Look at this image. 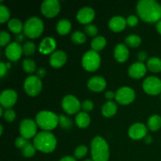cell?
I'll use <instances>...</instances> for the list:
<instances>
[{"label":"cell","mask_w":161,"mask_h":161,"mask_svg":"<svg viewBox=\"0 0 161 161\" xmlns=\"http://www.w3.org/2000/svg\"><path fill=\"white\" fill-rule=\"evenodd\" d=\"M84 161H94L93 160H84Z\"/></svg>","instance_id":"11a10c76"},{"label":"cell","mask_w":161,"mask_h":161,"mask_svg":"<svg viewBox=\"0 0 161 161\" xmlns=\"http://www.w3.org/2000/svg\"><path fill=\"white\" fill-rule=\"evenodd\" d=\"M137 14L146 22L155 23L161 19V5L155 0H141L136 6Z\"/></svg>","instance_id":"6da1fadb"},{"label":"cell","mask_w":161,"mask_h":161,"mask_svg":"<svg viewBox=\"0 0 161 161\" xmlns=\"http://www.w3.org/2000/svg\"><path fill=\"white\" fill-rule=\"evenodd\" d=\"M9 17H10V13H9V9L6 6L1 5L0 6V22L5 23L9 20Z\"/></svg>","instance_id":"d590c367"},{"label":"cell","mask_w":161,"mask_h":161,"mask_svg":"<svg viewBox=\"0 0 161 161\" xmlns=\"http://www.w3.org/2000/svg\"><path fill=\"white\" fill-rule=\"evenodd\" d=\"M36 122L41 129L45 131L51 130L58 126L59 116L50 111H41L36 115Z\"/></svg>","instance_id":"277c9868"},{"label":"cell","mask_w":161,"mask_h":161,"mask_svg":"<svg viewBox=\"0 0 161 161\" xmlns=\"http://www.w3.org/2000/svg\"><path fill=\"white\" fill-rule=\"evenodd\" d=\"M88 149L86 146L84 145H81V146H78V147L75 149V152H74V156H75V158H83L87 153Z\"/></svg>","instance_id":"8d00e7d4"},{"label":"cell","mask_w":161,"mask_h":161,"mask_svg":"<svg viewBox=\"0 0 161 161\" xmlns=\"http://www.w3.org/2000/svg\"><path fill=\"white\" fill-rule=\"evenodd\" d=\"M28 142H29L27 139H25V138H23V137H18L15 141V146H17V148H19V149H22Z\"/></svg>","instance_id":"b9f144b4"},{"label":"cell","mask_w":161,"mask_h":161,"mask_svg":"<svg viewBox=\"0 0 161 161\" xmlns=\"http://www.w3.org/2000/svg\"><path fill=\"white\" fill-rule=\"evenodd\" d=\"M145 92L150 95H157L161 93V80L155 76L147 77L142 84Z\"/></svg>","instance_id":"30bf717a"},{"label":"cell","mask_w":161,"mask_h":161,"mask_svg":"<svg viewBox=\"0 0 161 161\" xmlns=\"http://www.w3.org/2000/svg\"><path fill=\"white\" fill-rule=\"evenodd\" d=\"M23 39H24V36H22L21 34H19L18 36H17V37H16V40H17V42H18V43L20 42H21Z\"/></svg>","instance_id":"f907efd6"},{"label":"cell","mask_w":161,"mask_h":161,"mask_svg":"<svg viewBox=\"0 0 161 161\" xmlns=\"http://www.w3.org/2000/svg\"><path fill=\"white\" fill-rule=\"evenodd\" d=\"M21 150L24 157H27V158H29V157H32L35 155L36 149L35 147L34 144H31V142H28Z\"/></svg>","instance_id":"d6a6232c"},{"label":"cell","mask_w":161,"mask_h":161,"mask_svg":"<svg viewBox=\"0 0 161 161\" xmlns=\"http://www.w3.org/2000/svg\"><path fill=\"white\" fill-rule=\"evenodd\" d=\"M148 127L152 131L158 130L161 127V117L158 115L152 116L148 120Z\"/></svg>","instance_id":"f1b7e54d"},{"label":"cell","mask_w":161,"mask_h":161,"mask_svg":"<svg viewBox=\"0 0 161 161\" xmlns=\"http://www.w3.org/2000/svg\"><path fill=\"white\" fill-rule=\"evenodd\" d=\"M22 67H23L25 72H28V73H32L36 70V64L33 60L30 59V58H27V59H25L23 61Z\"/></svg>","instance_id":"1f68e13d"},{"label":"cell","mask_w":161,"mask_h":161,"mask_svg":"<svg viewBox=\"0 0 161 161\" xmlns=\"http://www.w3.org/2000/svg\"><path fill=\"white\" fill-rule=\"evenodd\" d=\"M71 39H72V42L75 44H78V45H80V44H83L86 42V35L83 32L80 31H76L75 32H73L71 36Z\"/></svg>","instance_id":"4dcf8cb0"},{"label":"cell","mask_w":161,"mask_h":161,"mask_svg":"<svg viewBox=\"0 0 161 161\" xmlns=\"http://www.w3.org/2000/svg\"><path fill=\"white\" fill-rule=\"evenodd\" d=\"M67 61V55L62 50H57L53 52L50 58V64L55 69H59L65 64Z\"/></svg>","instance_id":"e0dca14e"},{"label":"cell","mask_w":161,"mask_h":161,"mask_svg":"<svg viewBox=\"0 0 161 161\" xmlns=\"http://www.w3.org/2000/svg\"><path fill=\"white\" fill-rule=\"evenodd\" d=\"M56 41L52 37H46L41 42L39 45V50L41 53L43 54H49V53L53 52L56 49Z\"/></svg>","instance_id":"ffe728a7"},{"label":"cell","mask_w":161,"mask_h":161,"mask_svg":"<svg viewBox=\"0 0 161 161\" xmlns=\"http://www.w3.org/2000/svg\"><path fill=\"white\" fill-rule=\"evenodd\" d=\"M8 28L12 32L15 34H20L22 30H24V25L20 20L17 18H13L8 23Z\"/></svg>","instance_id":"484cf974"},{"label":"cell","mask_w":161,"mask_h":161,"mask_svg":"<svg viewBox=\"0 0 161 161\" xmlns=\"http://www.w3.org/2000/svg\"><path fill=\"white\" fill-rule=\"evenodd\" d=\"M61 10L59 2L57 0H46L41 5V12L45 17L51 18L58 15Z\"/></svg>","instance_id":"7c38bea8"},{"label":"cell","mask_w":161,"mask_h":161,"mask_svg":"<svg viewBox=\"0 0 161 161\" xmlns=\"http://www.w3.org/2000/svg\"><path fill=\"white\" fill-rule=\"evenodd\" d=\"M101 64V58L98 53L94 50H89L82 58V65L88 72H94Z\"/></svg>","instance_id":"8992f818"},{"label":"cell","mask_w":161,"mask_h":161,"mask_svg":"<svg viewBox=\"0 0 161 161\" xmlns=\"http://www.w3.org/2000/svg\"><path fill=\"white\" fill-rule=\"evenodd\" d=\"M3 117L8 122H13L16 118V113L14 110L9 108L5 111L4 114H3Z\"/></svg>","instance_id":"ab89813d"},{"label":"cell","mask_w":161,"mask_h":161,"mask_svg":"<svg viewBox=\"0 0 161 161\" xmlns=\"http://www.w3.org/2000/svg\"><path fill=\"white\" fill-rule=\"evenodd\" d=\"M156 28H157V31H158V32L161 35V20H160V21L157 22V26H156Z\"/></svg>","instance_id":"681fc988"},{"label":"cell","mask_w":161,"mask_h":161,"mask_svg":"<svg viewBox=\"0 0 161 161\" xmlns=\"http://www.w3.org/2000/svg\"><path fill=\"white\" fill-rule=\"evenodd\" d=\"M17 100V94L13 90H5L2 92L0 96V103L2 107H4L7 109L14 106Z\"/></svg>","instance_id":"4fadbf2b"},{"label":"cell","mask_w":161,"mask_h":161,"mask_svg":"<svg viewBox=\"0 0 161 161\" xmlns=\"http://www.w3.org/2000/svg\"><path fill=\"white\" fill-rule=\"evenodd\" d=\"M95 17V12L94 9L89 6L82 8L80 9L76 15V18L80 24L83 25H88L91 23Z\"/></svg>","instance_id":"2e32d148"},{"label":"cell","mask_w":161,"mask_h":161,"mask_svg":"<svg viewBox=\"0 0 161 161\" xmlns=\"http://www.w3.org/2000/svg\"><path fill=\"white\" fill-rule=\"evenodd\" d=\"M146 58H147V53L146 52L142 51L138 54V59L139 62L143 63V61H146Z\"/></svg>","instance_id":"f6af8a7d"},{"label":"cell","mask_w":161,"mask_h":161,"mask_svg":"<svg viewBox=\"0 0 161 161\" xmlns=\"http://www.w3.org/2000/svg\"><path fill=\"white\" fill-rule=\"evenodd\" d=\"M115 96H116V94H114L113 91H107L105 94V97H106L107 99H108V100H111V99H113Z\"/></svg>","instance_id":"7dc6e473"},{"label":"cell","mask_w":161,"mask_h":161,"mask_svg":"<svg viewBox=\"0 0 161 161\" xmlns=\"http://www.w3.org/2000/svg\"><path fill=\"white\" fill-rule=\"evenodd\" d=\"M81 107L83 110L86 112H91L94 108V104L91 100H85L82 102Z\"/></svg>","instance_id":"60d3db41"},{"label":"cell","mask_w":161,"mask_h":161,"mask_svg":"<svg viewBox=\"0 0 161 161\" xmlns=\"http://www.w3.org/2000/svg\"><path fill=\"white\" fill-rule=\"evenodd\" d=\"M116 112H117V106L116 103L112 101H108L105 102L102 108V113L105 117H112L116 114Z\"/></svg>","instance_id":"603a6c76"},{"label":"cell","mask_w":161,"mask_h":161,"mask_svg":"<svg viewBox=\"0 0 161 161\" xmlns=\"http://www.w3.org/2000/svg\"><path fill=\"white\" fill-rule=\"evenodd\" d=\"M35 147L45 153H52L57 146V139L54 135L48 131L39 132L35 137L33 142Z\"/></svg>","instance_id":"7a4b0ae2"},{"label":"cell","mask_w":161,"mask_h":161,"mask_svg":"<svg viewBox=\"0 0 161 161\" xmlns=\"http://www.w3.org/2000/svg\"><path fill=\"white\" fill-rule=\"evenodd\" d=\"M19 130L21 137L28 140L36 136L37 124L31 119H25L20 122Z\"/></svg>","instance_id":"ba28073f"},{"label":"cell","mask_w":161,"mask_h":161,"mask_svg":"<svg viewBox=\"0 0 161 161\" xmlns=\"http://www.w3.org/2000/svg\"><path fill=\"white\" fill-rule=\"evenodd\" d=\"M61 128L63 129H70L72 126V122L69 118H68L67 116H64V115H60L59 116V123Z\"/></svg>","instance_id":"e575fe53"},{"label":"cell","mask_w":161,"mask_h":161,"mask_svg":"<svg viewBox=\"0 0 161 161\" xmlns=\"http://www.w3.org/2000/svg\"><path fill=\"white\" fill-rule=\"evenodd\" d=\"M85 31H86V34L90 36H95L96 35L98 32V30H97V28L94 25H87L85 26L84 28Z\"/></svg>","instance_id":"f35d334b"},{"label":"cell","mask_w":161,"mask_h":161,"mask_svg":"<svg viewBox=\"0 0 161 161\" xmlns=\"http://www.w3.org/2000/svg\"><path fill=\"white\" fill-rule=\"evenodd\" d=\"M44 25L40 18L36 17H30L24 25V32L30 39H36L42 35Z\"/></svg>","instance_id":"5b68a950"},{"label":"cell","mask_w":161,"mask_h":161,"mask_svg":"<svg viewBox=\"0 0 161 161\" xmlns=\"http://www.w3.org/2000/svg\"><path fill=\"white\" fill-rule=\"evenodd\" d=\"M60 161H76L74 157H70V156H67V157H64L63 158H61Z\"/></svg>","instance_id":"c3c4849f"},{"label":"cell","mask_w":161,"mask_h":161,"mask_svg":"<svg viewBox=\"0 0 161 161\" xmlns=\"http://www.w3.org/2000/svg\"><path fill=\"white\" fill-rule=\"evenodd\" d=\"M146 73V67L143 63L136 62L130 66L128 74L133 79H141Z\"/></svg>","instance_id":"ac0fdd59"},{"label":"cell","mask_w":161,"mask_h":161,"mask_svg":"<svg viewBox=\"0 0 161 161\" xmlns=\"http://www.w3.org/2000/svg\"><path fill=\"white\" fill-rule=\"evenodd\" d=\"M114 57L119 62H125L129 57V50L125 44H117L114 50Z\"/></svg>","instance_id":"7402d4cb"},{"label":"cell","mask_w":161,"mask_h":161,"mask_svg":"<svg viewBox=\"0 0 161 161\" xmlns=\"http://www.w3.org/2000/svg\"><path fill=\"white\" fill-rule=\"evenodd\" d=\"M7 66L6 64H5L4 62H1L0 63V76L3 77L4 76L5 74L6 73V71H7Z\"/></svg>","instance_id":"ee69618b"},{"label":"cell","mask_w":161,"mask_h":161,"mask_svg":"<svg viewBox=\"0 0 161 161\" xmlns=\"http://www.w3.org/2000/svg\"><path fill=\"white\" fill-rule=\"evenodd\" d=\"M46 73H47V71H46V69H43V68H40V69H38L37 73H36V76L39 77V79L43 78V77L46 75Z\"/></svg>","instance_id":"bcb514c9"},{"label":"cell","mask_w":161,"mask_h":161,"mask_svg":"<svg viewBox=\"0 0 161 161\" xmlns=\"http://www.w3.org/2000/svg\"><path fill=\"white\" fill-rule=\"evenodd\" d=\"M147 67L153 72H161V60L156 57L150 58L147 61Z\"/></svg>","instance_id":"4316f807"},{"label":"cell","mask_w":161,"mask_h":161,"mask_svg":"<svg viewBox=\"0 0 161 161\" xmlns=\"http://www.w3.org/2000/svg\"><path fill=\"white\" fill-rule=\"evenodd\" d=\"M42 82L36 75H30L25 80L24 89L25 92L31 97H36L42 91Z\"/></svg>","instance_id":"52a82bcc"},{"label":"cell","mask_w":161,"mask_h":161,"mask_svg":"<svg viewBox=\"0 0 161 161\" xmlns=\"http://www.w3.org/2000/svg\"><path fill=\"white\" fill-rule=\"evenodd\" d=\"M91 156L94 161H108L109 159V148L102 137L97 136L91 142Z\"/></svg>","instance_id":"3957f363"},{"label":"cell","mask_w":161,"mask_h":161,"mask_svg":"<svg viewBox=\"0 0 161 161\" xmlns=\"http://www.w3.org/2000/svg\"><path fill=\"white\" fill-rule=\"evenodd\" d=\"M127 20L120 16H116L110 19L108 22L109 28L114 32H119L122 31L127 25Z\"/></svg>","instance_id":"44dd1931"},{"label":"cell","mask_w":161,"mask_h":161,"mask_svg":"<svg viewBox=\"0 0 161 161\" xmlns=\"http://www.w3.org/2000/svg\"><path fill=\"white\" fill-rule=\"evenodd\" d=\"M10 41V36L8 32L5 31H2L0 33V46L4 47L7 45Z\"/></svg>","instance_id":"74e56055"},{"label":"cell","mask_w":161,"mask_h":161,"mask_svg":"<svg viewBox=\"0 0 161 161\" xmlns=\"http://www.w3.org/2000/svg\"><path fill=\"white\" fill-rule=\"evenodd\" d=\"M23 53L26 56H31L36 51V45L32 42H27L24 44Z\"/></svg>","instance_id":"836d02e7"},{"label":"cell","mask_w":161,"mask_h":161,"mask_svg":"<svg viewBox=\"0 0 161 161\" xmlns=\"http://www.w3.org/2000/svg\"><path fill=\"white\" fill-rule=\"evenodd\" d=\"M0 127H1V132H0V135H3V126L2 125H0Z\"/></svg>","instance_id":"db71d44e"},{"label":"cell","mask_w":161,"mask_h":161,"mask_svg":"<svg viewBox=\"0 0 161 161\" xmlns=\"http://www.w3.org/2000/svg\"><path fill=\"white\" fill-rule=\"evenodd\" d=\"M152 137L151 136H146L145 137V142H146V143H147V144H149V143L152 142Z\"/></svg>","instance_id":"816d5d0a"},{"label":"cell","mask_w":161,"mask_h":161,"mask_svg":"<svg viewBox=\"0 0 161 161\" xmlns=\"http://www.w3.org/2000/svg\"><path fill=\"white\" fill-rule=\"evenodd\" d=\"M125 43L128 47L135 48L141 45L142 39L140 36H137V35H130L125 39Z\"/></svg>","instance_id":"f546056e"},{"label":"cell","mask_w":161,"mask_h":161,"mask_svg":"<svg viewBox=\"0 0 161 161\" xmlns=\"http://www.w3.org/2000/svg\"><path fill=\"white\" fill-rule=\"evenodd\" d=\"M106 46V40L103 36H97L91 42V48L94 51H100Z\"/></svg>","instance_id":"83f0119b"},{"label":"cell","mask_w":161,"mask_h":161,"mask_svg":"<svg viewBox=\"0 0 161 161\" xmlns=\"http://www.w3.org/2000/svg\"><path fill=\"white\" fill-rule=\"evenodd\" d=\"M61 106H62L63 109L64 110L65 113L70 115L80 113V108H82L80 101L75 96L71 95V94L66 95L63 98L62 102H61Z\"/></svg>","instance_id":"9c48e42d"},{"label":"cell","mask_w":161,"mask_h":161,"mask_svg":"<svg viewBox=\"0 0 161 161\" xmlns=\"http://www.w3.org/2000/svg\"><path fill=\"white\" fill-rule=\"evenodd\" d=\"M147 135V128L141 123H136L130 126L128 130V135L134 140H139L144 138Z\"/></svg>","instance_id":"9a60e30c"},{"label":"cell","mask_w":161,"mask_h":161,"mask_svg":"<svg viewBox=\"0 0 161 161\" xmlns=\"http://www.w3.org/2000/svg\"><path fill=\"white\" fill-rule=\"evenodd\" d=\"M6 56L12 61H17L21 57L23 53V47L18 42H11L6 49Z\"/></svg>","instance_id":"5bb4252c"},{"label":"cell","mask_w":161,"mask_h":161,"mask_svg":"<svg viewBox=\"0 0 161 161\" xmlns=\"http://www.w3.org/2000/svg\"><path fill=\"white\" fill-rule=\"evenodd\" d=\"M75 123L80 128H86L90 125L91 117L88 113L85 112H80L75 116Z\"/></svg>","instance_id":"cb8c5ba5"},{"label":"cell","mask_w":161,"mask_h":161,"mask_svg":"<svg viewBox=\"0 0 161 161\" xmlns=\"http://www.w3.org/2000/svg\"><path fill=\"white\" fill-rule=\"evenodd\" d=\"M71 28H72L71 22L67 19H62V20H59L56 26L57 31L61 36L69 34V31H71Z\"/></svg>","instance_id":"d4e9b609"},{"label":"cell","mask_w":161,"mask_h":161,"mask_svg":"<svg viewBox=\"0 0 161 161\" xmlns=\"http://www.w3.org/2000/svg\"><path fill=\"white\" fill-rule=\"evenodd\" d=\"M87 86L94 92H101L106 87V81L101 76H94L88 81Z\"/></svg>","instance_id":"d6986e66"},{"label":"cell","mask_w":161,"mask_h":161,"mask_svg":"<svg viewBox=\"0 0 161 161\" xmlns=\"http://www.w3.org/2000/svg\"><path fill=\"white\" fill-rule=\"evenodd\" d=\"M138 23V18L136 16H129L127 18V24L130 27H135L136 26L137 24Z\"/></svg>","instance_id":"7bdbcfd3"},{"label":"cell","mask_w":161,"mask_h":161,"mask_svg":"<svg viewBox=\"0 0 161 161\" xmlns=\"http://www.w3.org/2000/svg\"><path fill=\"white\" fill-rule=\"evenodd\" d=\"M3 107H0V116H3Z\"/></svg>","instance_id":"f5cc1de1"},{"label":"cell","mask_w":161,"mask_h":161,"mask_svg":"<svg viewBox=\"0 0 161 161\" xmlns=\"http://www.w3.org/2000/svg\"><path fill=\"white\" fill-rule=\"evenodd\" d=\"M115 98L121 105H129L135 100V91L128 86H123L116 91Z\"/></svg>","instance_id":"8fae6325"}]
</instances>
